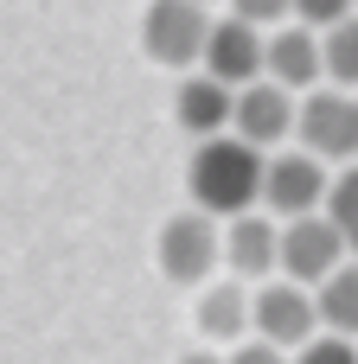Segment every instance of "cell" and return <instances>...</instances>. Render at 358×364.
Segmentation results:
<instances>
[{"instance_id": "2", "label": "cell", "mask_w": 358, "mask_h": 364, "mask_svg": "<svg viewBox=\"0 0 358 364\" xmlns=\"http://www.w3.org/2000/svg\"><path fill=\"white\" fill-rule=\"evenodd\" d=\"M154 256H160V275H167V282L199 288V282L224 262V237H218L211 211H205V205H192V211H179V218H167V224H160Z\"/></svg>"}, {"instance_id": "4", "label": "cell", "mask_w": 358, "mask_h": 364, "mask_svg": "<svg viewBox=\"0 0 358 364\" xmlns=\"http://www.w3.org/2000/svg\"><path fill=\"white\" fill-rule=\"evenodd\" d=\"M205 38H211L205 0H154L147 19H141V45H147V58L167 64V70L205 64Z\"/></svg>"}, {"instance_id": "16", "label": "cell", "mask_w": 358, "mask_h": 364, "mask_svg": "<svg viewBox=\"0 0 358 364\" xmlns=\"http://www.w3.org/2000/svg\"><path fill=\"white\" fill-rule=\"evenodd\" d=\"M327 218L346 230V243H352V256H358V166H346V173L327 186Z\"/></svg>"}, {"instance_id": "8", "label": "cell", "mask_w": 358, "mask_h": 364, "mask_svg": "<svg viewBox=\"0 0 358 364\" xmlns=\"http://www.w3.org/2000/svg\"><path fill=\"white\" fill-rule=\"evenodd\" d=\"M250 314H256V333L275 339V346H307L314 326H320V301L307 294V282H269V288H256Z\"/></svg>"}, {"instance_id": "5", "label": "cell", "mask_w": 358, "mask_h": 364, "mask_svg": "<svg viewBox=\"0 0 358 364\" xmlns=\"http://www.w3.org/2000/svg\"><path fill=\"white\" fill-rule=\"evenodd\" d=\"M295 134H301L307 154L346 166V160H358V102L339 96V90H307V102L295 115Z\"/></svg>"}, {"instance_id": "17", "label": "cell", "mask_w": 358, "mask_h": 364, "mask_svg": "<svg viewBox=\"0 0 358 364\" xmlns=\"http://www.w3.org/2000/svg\"><path fill=\"white\" fill-rule=\"evenodd\" d=\"M295 364H358V352L346 346V333H333V339H307Z\"/></svg>"}, {"instance_id": "3", "label": "cell", "mask_w": 358, "mask_h": 364, "mask_svg": "<svg viewBox=\"0 0 358 364\" xmlns=\"http://www.w3.org/2000/svg\"><path fill=\"white\" fill-rule=\"evenodd\" d=\"M346 256H352V243H346V230L327 218V205H320V211H301V218H282V275H288V282L320 288Z\"/></svg>"}, {"instance_id": "1", "label": "cell", "mask_w": 358, "mask_h": 364, "mask_svg": "<svg viewBox=\"0 0 358 364\" xmlns=\"http://www.w3.org/2000/svg\"><path fill=\"white\" fill-rule=\"evenodd\" d=\"M263 147L243 134H205L192 166H186V192L192 205H205L211 218H237L263 198Z\"/></svg>"}, {"instance_id": "7", "label": "cell", "mask_w": 358, "mask_h": 364, "mask_svg": "<svg viewBox=\"0 0 358 364\" xmlns=\"http://www.w3.org/2000/svg\"><path fill=\"white\" fill-rule=\"evenodd\" d=\"M327 160L320 154H275L263 166V205L275 218H301V211H320L327 205Z\"/></svg>"}, {"instance_id": "9", "label": "cell", "mask_w": 358, "mask_h": 364, "mask_svg": "<svg viewBox=\"0 0 358 364\" xmlns=\"http://www.w3.org/2000/svg\"><path fill=\"white\" fill-rule=\"evenodd\" d=\"M295 90L288 83H275V77H256V83H243L237 90V134L243 141H256V147H275L282 134H295Z\"/></svg>"}, {"instance_id": "18", "label": "cell", "mask_w": 358, "mask_h": 364, "mask_svg": "<svg viewBox=\"0 0 358 364\" xmlns=\"http://www.w3.org/2000/svg\"><path fill=\"white\" fill-rule=\"evenodd\" d=\"M231 13L256 19V26H282V19L295 13V0H231Z\"/></svg>"}, {"instance_id": "21", "label": "cell", "mask_w": 358, "mask_h": 364, "mask_svg": "<svg viewBox=\"0 0 358 364\" xmlns=\"http://www.w3.org/2000/svg\"><path fill=\"white\" fill-rule=\"evenodd\" d=\"M179 364H224V358H211V352H186Z\"/></svg>"}, {"instance_id": "10", "label": "cell", "mask_w": 358, "mask_h": 364, "mask_svg": "<svg viewBox=\"0 0 358 364\" xmlns=\"http://www.w3.org/2000/svg\"><path fill=\"white\" fill-rule=\"evenodd\" d=\"M173 115H179V128L199 134V141H205V134H224V128L237 122V90H231L224 77H211V70H205V77H186L179 96H173Z\"/></svg>"}, {"instance_id": "6", "label": "cell", "mask_w": 358, "mask_h": 364, "mask_svg": "<svg viewBox=\"0 0 358 364\" xmlns=\"http://www.w3.org/2000/svg\"><path fill=\"white\" fill-rule=\"evenodd\" d=\"M205 70H211V77H224L231 90L256 83V77L269 70V38H263V26H256V19H243V13L211 19V38H205Z\"/></svg>"}, {"instance_id": "13", "label": "cell", "mask_w": 358, "mask_h": 364, "mask_svg": "<svg viewBox=\"0 0 358 364\" xmlns=\"http://www.w3.org/2000/svg\"><path fill=\"white\" fill-rule=\"evenodd\" d=\"M199 333L205 339H243V326L256 320L250 314V294L237 288V282H218V288H205V301H199Z\"/></svg>"}, {"instance_id": "15", "label": "cell", "mask_w": 358, "mask_h": 364, "mask_svg": "<svg viewBox=\"0 0 358 364\" xmlns=\"http://www.w3.org/2000/svg\"><path fill=\"white\" fill-rule=\"evenodd\" d=\"M320 45H327V77H333L339 90H352V83H358V13L333 19Z\"/></svg>"}, {"instance_id": "12", "label": "cell", "mask_w": 358, "mask_h": 364, "mask_svg": "<svg viewBox=\"0 0 358 364\" xmlns=\"http://www.w3.org/2000/svg\"><path fill=\"white\" fill-rule=\"evenodd\" d=\"M327 70V45L314 38V26H282L269 38V77L288 90H314V77Z\"/></svg>"}, {"instance_id": "14", "label": "cell", "mask_w": 358, "mask_h": 364, "mask_svg": "<svg viewBox=\"0 0 358 364\" xmlns=\"http://www.w3.org/2000/svg\"><path fill=\"white\" fill-rule=\"evenodd\" d=\"M314 301H320V326L352 339V333H358V262H352V256L314 288Z\"/></svg>"}, {"instance_id": "20", "label": "cell", "mask_w": 358, "mask_h": 364, "mask_svg": "<svg viewBox=\"0 0 358 364\" xmlns=\"http://www.w3.org/2000/svg\"><path fill=\"white\" fill-rule=\"evenodd\" d=\"M224 364H288V352H282L275 339H263V333H256V346H237Z\"/></svg>"}, {"instance_id": "19", "label": "cell", "mask_w": 358, "mask_h": 364, "mask_svg": "<svg viewBox=\"0 0 358 364\" xmlns=\"http://www.w3.org/2000/svg\"><path fill=\"white\" fill-rule=\"evenodd\" d=\"M358 0H295V13L307 19V26H333V19H346Z\"/></svg>"}, {"instance_id": "11", "label": "cell", "mask_w": 358, "mask_h": 364, "mask_svg": "<svg viewBox=\"0 0 358 364\" xmlns=\"http://www.w3.org/2000/svg\"><path fill=\"white\" fill-rule=\"evenodd\" d=\"M224 262L243 275V282H263L269 269H282V230L256 211H237L231 230H224Z\"/></svg>"}]
</instances>
